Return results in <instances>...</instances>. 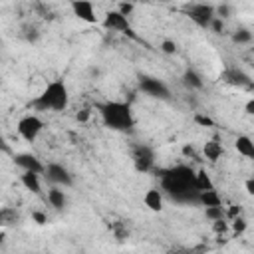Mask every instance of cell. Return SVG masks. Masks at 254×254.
<instances>
[{"label":"cell","instance_id":"17","mask_svg":"<svg viewBox=\"0 0 254 254\" xmlns=\"http://www.w3.org/2000/svg\"><path fill=\"white\" fill-rule=\"evenodd\" d=\"M234 149L238 151V155H242L246 159H252L254 157V141H252V137L238 135L236 141H234Z\"/></svg>","mask_w":254,"mask_h":254},{"label":"cell","instance_id":"23","mask_svg":"<svg viewBox=\"0 0 254 254\" xmlns=\"http://www.w3.org/2000/svg\"><path fill=\"white\" fill-rule=\"evenodd\" d=\"M161 50H163L165 54H175V52H177V44H175L173 40H163Z\"/></svg>","mask_w":254,"mask_h":254},{"label":"cell","instance_id":"24","mask_svg":"<svg viewBox=\"0 0 254 254\" xmlns=\"http://www.w3.org/2000/svg\"><path fill=\"white\" fill-rule=\"evenodd\" d=\"M117 10L121 12V14H125V16H129L131 12H133V2L129 0V2H121L119 6H117Z\"/></svg>","mask_w":254,"mask_h":254},{"label":"cell","instance_id":"12","mask_svg":"<svg viewBox=\"0 0 254 254\" xmlns=\"http://www.w3.org/2000/svg\"><path fill=\"white\" fill-rule=\"evenodd\" d=\"M220 79H224L226 83H230V85H236V87H250V85H252V79H250V75H246L242 69H236V67H230V69H226V71L220 75Z\"/></svg>","mask_w":254,"mask_h":254},{"label":"cell","instance_id":"20","mask_svg":"<svg viewBox=\"0 0 254 254\" xmlns=\"http://www.w3.org/2000/svg\"><path fill=\"white\" fill-rule=\"evenodd\" d=\"M194 181H196V190H206V189H214L210 177L206 171H196L194 175Z\"/></svg>","mask_w":254,"mask_h":254},{"label":"cell","instance_id":"16","mask_svg":"<svg viewBox=\"0 0 254 254\" xmlns=\"http://www.w3.org/2000/svg\"><path fill=\"white\" fill-rule=\"evenodd\" d=\"M196 204H200V206H222V198L214 189H206V190H198Z\"/></svg>","mask_w":254,"mask_h":254},{"label":"cell","instance_id":"22","mask_svg":"<svg viewBox=\"0 0 254 254\" xmlns=\"http://www.w3.org/2000/svg\"><path fill=\"white\" fill-rule=\"evenodd\" d=\"M204 214L210 220H218V218H224L226 216V212H224L222 206H204Z\"/></svg>","mask_w":254,"mask_h":254},{"label":"cell","instance_id":"32","mask_svg":"<svg viewBox=\"0 0 254 254\" xmlns=\"http://www.w3.org/2000/svg\"><path fill=\"white\" fill-rule=\"evenodd\" d=\"M236 214H240V206H238V208L234 206V208H230V210H228V216H236Z\"/></svg>","mask_w":254,"mask_h":254},{"label":"cell","instance_id":"13","mask_svg":"<svg viewBox=\"0 0 254 254\" xmlns=\"http://www.w3.org/2000/svg\"><path fill=\"white\" fill-rule=\"evenodd\" d=\"M143 202H145V206H147L149 210L161 212V210H163V204H165V194H163L161 189L153 187V189H149V190L143 194Z\"/></svg>","mask_w":254,"mask_h":254},{"label":"cell","instance_id":"6","mask_svg":"<svg viewBox=\"0 0 254 254\" xmlns=\"http://www.w3.org/2000/svg\"><path fill=\"white\" fill-rule=\"evenodd\" d=\"M185 14L198 28H208L210 22L214 20V6L208 2H192L185 6Z\"/></svg>","mask_w":254,"mask_h":254},{"label":"cell","instance_id":"27","mask_svg":"<svg viewBox=\"0 0 254 254\" xmlns=\"http://www.w3.org/2000/svg\"><path fill=\"white\" fill-rule=\"evenodd\" d=\"M194 119H196V123H200V125H204V127H206V125H208V127H212V125H214V123H212V119L202 117V115H196Z\"/></svg>","mask_w":254,"mask_h":254},{"label":"cell","instance_id":"7","mask_svg":"<svg viewBox=\"0 0 254 254\" xmlns=\"http://www.w3.org/2000/svg\"><path fill=\"white\" fill-rule=\"evenodd\" d=\"M42 175L46 177V181L50 185H58V187H64V189H69L73 185V175L69 173V169L64 167L62 163H56V161L48 163L44 167V173Z\"/></svg>","mask_w":254,"mask_h":254},{"label":"cell","instance_id":"31","mask_svg":"<svg viewBox=\"0 0 254 254\" xmlns=\"http://www.w3.org/2000/svg\"><path fill=\"white\" fill-rule=\"evenodd\" d=\"M246 113H248V115L254 113V99H248V103H246Z\"/></svg>","mask_w":254,"mask_h":254},{"label":"cell","instance_id":"25","mask_svg":"<svg viewBox=\"0 0 254 254\" xmlns=\"http://www.w3.org/2000/svg\"><path fill=\"white\" fill-rule=\"evenodd\" d=\"M32 220H36L38 224H46V222H48V216H46L44 212H40V210H34V212H32Z\"/></svg>","mask_w":254,"mask_h":254},{"label":"cell","instance_id":"18","mask_svg":"<svg viewBox=\"0 0 254 254\" xmlns=\"http://www.w3.org/2000/svg\"><path fill=\"white\" fill-rule=\"evenodd\" d=\"M202 153H204V157L208 159V161H218L220 157H222V153H224V149H222V145L216 141V139H210V141H206L204 143V147H202Z\"/></svg>","mask_w":254,"mask_h":254},{"label":"cell","instance_id":"3","mask_svg":"<svg viewBox=\"0 0 254 254\" xmlns=\"http://www.w3.org/2000/svg\"><path fill=\"white\" fill-rule=\"evenodd\" d=\"M69 105V89L64 79H52L34 99H32V109L44 113V111H65Z\"/></svg>","mask_w":254,"mask_h":254},{"label":"cell","instance_id":"1","mask_svg":"<svg viewBox=\"0 0 254 254\" xmlns=\"http://www.w3.org/2000/svg\"><path fill=\"white\" fill-rule=\"evenodd\" d=\"M196 171L190 165H175L169 169L159 171V189L163 194L173 198L175 202L181 204H196V181H194Z\"/></svg>","mask_w":254,"mask_h":254},{"label":"cell","instance_id":"26","mask_svg":"<svg viewBox=\"0 0 254 254\" xmlns=\"http://www.w3.org/2000/svg\"><path fill=\"white\" fill-rule=\"evenodd\" d=\"M232 228H234V230H238V232H242V230L246 228L244 218H234V220H232Z\"/></svg>","mask_w":254,"mask_h":254},{"label":"cell","instance_id":"11","mask_svg":"<svg viewBox=\"0 0 254 254\" xmlns=\"http://www.w3.org/2000/svg\"><path fill=\"white\" fill-rule=\"evenodd\" d=\"M14 165L18 169H22V171H30V173H38V175H42L44 167H46V163H42L32 153H18V155H14Z\"/></svg>","mask_w":254,"mask_h":254},{"label":"cell","instance_id":"10","mask_svg":"<svg viewBox=\"0 0 254 254\" xmlns=\"http://www.w3.org/2000/svg\"><path fill=\"white\" fill-rule=\"evenodd\" d=\"M69 8H71L73 16H75L79 22L97 24V12H95V6H93L91 0H71V2H69Z\"/></svg>","mask_w":254,"mask_h":254},{"label":"cell","instance_id":"5","mask_svg":"<svg viewBox=\"0 0 254 254\" xmlns=\"http://www.w3.org/2000/svg\"><path fill=\"white\" fill-rule=\"evenodd\" d=\"M16 131H18V135H20L26 143H36L38 137H40L42 131H44V121H42L40 115L28 113V115H24V117L18 119Z\"/></svg>","mask_w":254,"mask_h":254},{"label":"cell","instance_id":"19","mask_svg":"<svg viewBox=\"0 0 254 254\" xmlns=\"http://www.w3.org/2000/svg\"><path fill=\"white\" fill-rule=\"evenodd\" d=\"M183 83H185L189 89H200V87L204 85L202 77H200L194 69H187V71L183 73Z\"/></svg>","mask_w":254,"mask_h":254},{"label":"cell","instance_id":"2","mask_svg":"<svg viewBox=\"0 0 254 254\" xmlns=\"http://www.w3.org/2000/svg\"><path fill=\"white\" fill-rule=\"evenodd\" d=\"M95 109H97V113H99V117L107 129L117 131V133H131L133 131L135 115H133L131 103L109 99V101L95 103Z\"/></svg>","mask_w":254,"mask_h":254},{"label":"cell","instance_id":"21","mask_svg":"<svg viewBox=\"0 0 254 254\" xmlns=\"http://www.w3.org/2000/svg\"><path fill=\"white\" fill-rule=\"evenodd\" d=\"M232 40H234L236 44H250V42H252V32H250L248 28H240V30H236V32L232 34Z\"/></svg>","mask_w":254,"mask_h":254},{"label":"cell","instance_id":"8","mask_svg":"<svg viewBox=\"0 0 254 254\" xmlns=\"http://www.w3.org/2000/svg\"><path fill=\"white\" fill-rule=\"evenodd\" d=\"M139 89L151 97H157V99H171L169 85L163 79L153 77V75H139Z\"/></svg>","mask_w":254,"mask_h":254},{"label":"cell","instance_id":"9","mask_svg":"<svg viewBox=\"0 0 254 254\" xmlns=\"http://www.w3.org/2000/svg\"><path fill=\"white\" fill-rule=\"evenodd\" d=\"M131 159L139 173H149L155 169V153L149 145H143V143L135 145L131 151Z\"/></svg>","mask_w":254,"mask_h":254},{"label":"cell","instance_id":"28","mask_svg":"<svg viewBox=\"0 0 254 254\" xmlns=\"http://www.w3.org/2000/svg\"><path fill=\"white\" fill-rule=\"evenodd\" d=\"M183 153H185L187 157H189V155H190V157H196V155H194V149H192L190 145H185V147H183Z\"/></svg>","mask_w":254,"mask_h":254},{"label":"cell","instance_id":"29","mask_svg":"<svg viewBox=\"0 0 254 254\" xmlns=\"http://www.w3.org/2000/svg\"><path fill=\"white\" fill-rule=\"evenodd\" d=\"M246 192H248V194H254V181H252V179L246 181Z\"/></svg>","mask_w":254,"mask_h":254},{"label":"cell","instance_id":"14","mask_svg":"<svg viewBox=\"0 0 254 254\" xmlns=\"http://www.w3.org/2000/svg\"><path fill=\"white\" fill-rule=\"evenodd\" d=\"M20 183L26 190L34 192V194H42V175L38 173H30V171H22L20 175Z\"/></svg>","mask_w":254,"mask_h":254},{"label":"cell","instance_id":"15","mask_svg":"<svg viewBox=\"0 0 254 254\" xmlns=\"http://www.w3.org/2000/svg\"><path fill=\"white\" fill-rule=\"evenodd\" d=\"M48 202H50L56 210H64V208H65V204H67V196H65L64 187L52 185V187L48 189Z\"/></svg>","mask_w":254,"mask_h":254},{"label":"cell","instance_id":"4","mask_svg":"<svg viewBox=\"0 0 254 254\" xmlns=\"http://www.w3.org/2000/svg\"><path fill=\"white\" fill-rule=\"evenodd\" d=\"M101 26L105 30H111V32H117V34H123V36H129L131 40H137V34L129 22V16L121 14L117 8L115 10H107L103 20H101Z\"/></svg>","mask_w":254,"mask_h":254},{"label":"cell","instance_id":"30","mask_svg":"<svg viewBox=\"0 0 254 254\" xmlns=\"http://www.w3.org/2000/svg\"><path fill=\"white\" fill-rule=\"evenodd\" d=\"M0 149H2L4 153H8V151H10V147L6 145V139H4V135H2V133H0Z\"/></svg>","mask_w":254,"mask_h":254}]
</instances>
